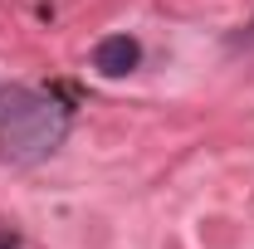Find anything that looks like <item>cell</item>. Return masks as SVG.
<instances>
[{"label":"cell","instance_id":"4","mask_svg":"<svg viewBox=\"0 0 254 249\" xmlns=\"http://www.w3.org/2000/svg\"><path fill=\"white\" fill-rule=\"evenodd\" d=\"M0 249H20V235H15V230H5V225H0Z\"/></svg>","mask_w":254,"mask_h":249},{"label":"cell","instance_id":"1","mask_svg":"<svg viewBox=\"0 0 254 249\" xmlns=\"http://www.w3.org/2000/svg\"><path fill=\"white\" fill-rule=\"evenodd\" d=\"M73 127V108L59 93L0 83V156L15 166H34L64 147Z\"/></svg>","mask_w":254,"mask_h":249},{"label":"cell","instance_id":"2","mask_svg":"<svg viewBox=\"0 0 254 249\" xmlns=\"http://www.w3.org/2000/svg\"><path fill=\"white\" fill-rule=\"evenodd\" d=\"M88 63H93V73H103V78H123V73H132L142 63V39L137 34H108V39L93 44Z\"/></svg>","mask_w":254,"mask_h":249},{"label":"cell","instance_id":"3","mask_svg":"<svg viewBox=\"0 0 254 249\" xmlns=\"http://www.w3.org/2000/svg\"><path fill=\"white\" fill-rule=\"evenodd\" d=\"M230 49H254V20H250L240 34H230Z\"/></svg>","mask_w":254,"mask_h":249}]
</instances>
